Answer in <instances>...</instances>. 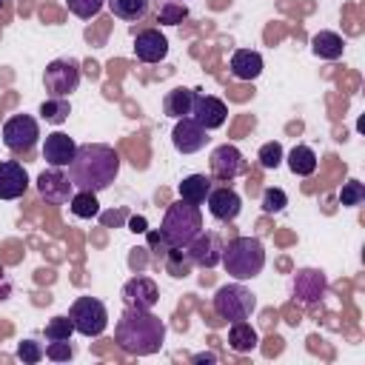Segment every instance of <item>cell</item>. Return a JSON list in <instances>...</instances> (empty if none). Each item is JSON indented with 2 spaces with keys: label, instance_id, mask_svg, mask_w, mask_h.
<instances>
[{
  "label": "cell",
  "instance_id": "30bf717a",
  "mask_svg": "<svg viewBox=\"0 0 365 365\" xmlns=\"http://www.w3.org/2000/svg\"><path fill=\"white\" fill-rule=\"evenodd\" d=\"M37 194L51 205H66L71 200V194H74V185H71V180H68V174L63 168L48 165L37 177Z\"/></svg>",
  "mask_w": 365,
  "mask_h": 365
},
{
  "label": "cell",
  "instance_id": "cb8c5ba5",
  "mask_svg": "<svg viewBox=\"0 0 365 365\" xmlns=\"http://www.w3.org/2000/svg\"><path fill=\"white\" fill-rule=\"evenodd\" d=\"M191 103H194V88L177 86V88L165 91L163 108H165V114H168V117L180 120V117H188V114H191Z\"/></svg>",
  "mask_w": 365,
  "mask_h": 365
},
{
  "label": "cell",
  "instance_id": "52a82bcc",
  "mask_svg": "<svg viewBox=\"0 0 365 365\" xmlns=\"http://www.w3.org/2000/svg\"><path fill=\"white\" fill-rule=\"evenodd\" d=\"M80 63L74 57H57L43 71V86L51 97H68L80 86Z\"/></svg>",
  "mask_w": 365,
  "mask_h": 365
},
{
  "label": "cell",
  "instance_id": "f546056e",
  "mask_svg": "<svg viewBox=\"0 0 365 365\" xmlns=\"http://www.w3.org/2000/svg\"><path fill=\"white\" fill-rule=\"evenodd\" d=\"M188 17V6L180 0H163L157 9V23L160 26H180Z\"/></svg>",
  "mask_w": 365,
  "mask_h": 365
},
{
  "label": "cell",
  "instance_id": "74e56055",
  "mask_svg": "<svg viewBox=\"0 0 365 365\" xmlns=\"http://www.w3.org/2000/svg\"><path fill=\"white\" fill-rule=\"evenodd\" d=\"M148 234V251L157 257V259H163L165 254H168V240H165V234L163 231H145Z\"/></svg>",
  "mask_w": 365,
  "mask_h": 365
},
{
  "label": "cell",
  "instance_id": "6da1fadb",
  "mask_svg": "<svg viewBox=\"0 0 365 365\" xmlns=\"http://www.w3.org/2000/svg\"><path fill=\"white\" fill-rule=\"evenodd\" d=\"M120 174V154L106 143L77 145L74 160L68 163V180L80 191H106Z\"/></svg>",
  "mask_w": 365,
  "mask_h": 365
},
{
  "label": "cell",
  "instance_id": "8d00e7d4",
  "mask_svg": "<svg viewBox=\"0 0 365 365\" xmlns=\"http://www.w3.org/2000/svg\"><path fill=\"white\" fill-rule=\"evenodd\" d=\"M46 356L54 359V362H68V359L74 356V348H71L68 339H48V345H46Z\"/></svg>",
  "mask_w": 365,
  "mask_h": 365
},
{
  "label": "cell",
  "instance_id": "d6986e66",
  "mask_svg": "<svg viewBox=\"0 0 365 365\" xmlns=\"http://www.w3.org/2000/svg\"><path fill=\"white\" fill-rule=\"evenodd\" d=\"M74 151H77V143L63 134V131H54V134H46V143H43V160L54 168H66L71 160H74Z\"/></svg>",
  "mask_w": 365,
  "mask_h": 365
},
{
  "label": "cell",
  "instance_id": "2e32d148",
  "mask_svg": "<svg viewBox=\"0 0 365 365\" xmlns=\"http://www.w3.org/2000/svg\"><path fill=\"white\" fill-rule=\"evenodd\" d=\"M171 143H174V148L180 154H194V151H202L205 148L208 131L200 123H194L191 117H180L177 125H174V131H171Z\"/></svg>",
  "mask_w": 365,
  "mask_h": 365
},
{
  "label": "cell",
  "instance_id": "4316f807",
  "mask_svg": "<svg viewBox=\"0 0 365 365\" xmlns=\"http://www.w3.org/2000/svg\"><path fill=\"white\" fill-rule=\"evenodd\" d=\"M163 268H165V274H168V277L182 279V277H188V274H191L194 262H191V257H188V251H185V248L171 245V248H168V254L163 257Z\"/></svg>",
  "mask_w": 365,
  "mask_h": 365
},
{
  "label": "cell",
  "instance_id": "836d02e7",
  "mask_svg": "<svg viewBox=\"0 0 365 365\" xmlns=\"http://www.w3.org/2000/svg\"><path fill=\"white\" fill-rule=\"evenodd\" d=\"M68 3V11L80 20H91L100 14V9L106 6V0H66Z\"/></svg>",
  "mask_w": 365,
  "mask_h": 365
},
{
  "label": "cell",
  "instance_id": "9c48e42d",
  "mask_svg": "<svg viewBox=\"0 0 365 365\" xmlns=\"http://www.w3.org/2000/svg\"><path fill=\"white\" fill-rule=\"evenodd\" d=\"M208 165H211V177L220 180V182H231V180H237L240 174L248 171V160H245L242 151H240L237 145H231V143L217 145V148L211 151V157H208Z\"/></svg>",
  "mask_w": 365,
  "mask_h": 365
},
{
  "label": "cell",
  "instance_id": "44dd1931",
  "mask_svg": "<svg viewBox=\"0 0 365 365\" xmlns=\"http://www.w3.org/2000/svg\"><path fill=\"white\" fill-rule=\"evenodd\" d=\"M311 51L319 60H339L342 51H345V40L336 31H317L311 37Z\"/></svg>",
  "mask_w": 365,
  "mask_h": 365
},
{
  "label": "cell",
  "instance_id": "4fadbf2b",
  "mask_svg": "<svg viewBox=\"0 0 365 365\" xmlns=\"http://www.w3.org/2000/svg\"><path fill=\"white\" fill-rule=\"evenodd\" d=\"M328 294V277L319 268H299L294 274V297L302 305H314Z\"/></svg>",
  "mask_w": 365,
  "mask_h": 365
},
{
  "label": "cell",
  "instance_id": "7c38bea8",
  "mask_svg": "<svg viewBox=\"0 0 365 365\" xmlns=\"http://www.w3.org/2000/svg\"><path fill=\"white\" fill-rule=\"evenodd\" d=\"M222 240H220V234L217 231H200L188 245H185V251H188V257H191V262L194 265H200V268H214V265H220V259H222Z\"/></svg>",
  "mask_w": 365,
  "mask_h": 365
},
{
  "label": "cell",
  "instance_id": "1f68e13d",
  "mask_svg": "<svg viewBox=\"0 0 365 365\" xmlns=\"http://www.w3.org/2000/svg\"><path fill=\"white\" fill-rule=\"evenodd\" d=\"M362 200H365V185H362L359 180L342 182V188H339V202H342V205L354 208V205H362Z\"/></svg>",
  "mask_w": 365,
  "mask_h": 365
},
{
  "label": "cell",
  "instance_id": "484cf974",
  "mask_svg": "<svg viewBox=\"0 0 365 365\" xmlns=\"http://www.w3.org/2000/svg\"><path fill=\"white\" fill-rule=\"evenodd\" d=\"M106 3H108L111 14L120 17V20H125V23L143 20L148 14V6H151V0H106Z\"/></svg>",
  "mask_w": 365,
  "mask_h": 365
},
{
  "label": "cell",
  "instance_id": "ac0fdd59",
  "mask_svg": "<svg viewBox=\"0 0 365 365\" xmlns=\"http://www.w3.org/2000/svg\"><path fill=\"white\" fill-rule=\"evenodd\" d=\"M29 191V174L17 160L0 163V200H20Z\"/></svg>",
  "mask_w": 365,
  "mask_h": 365
},
{
  "label": "cell",
  "instance_id": "5b68a950",
  "mask_svg": "<svg viewBox=\"0 0 365 365\" xmlns=\"http://www.w3.org/2000/svg\"><path fill=\"white\" fill-rule=\"evenodd\" d=\"M257 308V297L242 285V282H231L217 288L214 294V314L225 322H237V319H248Z\"/></svg>",
  "mask_w": 365,
  "mask_h": 365
},
{
  "label": "cell",
  "instance_id": "ba28073f",
  "mask_svg": "<svg viewBox=\"0 0 365 365\" xmlns=\"http://www.w3.org/2000/svg\"><path fill=\"white\" fill-rule=\"evenodd\" d=\"M40 140V125L31 114H14L3 123V145L14 154H26L37 145Z\"/></svg>",
  "mask_w": 365,
  "mask_h": 365
},
{
  "label": "cell",
  "instance_id": "f35d334b",
  "mask_svg": "<svg viewBox=\"0 0 365 365\" xmlns=\"http://www.w3.org/2000/svg\"><path fill=\"white\" fill-rule=\"evenodd\" d=\"M11 291H14V285H11V277L6 274V268L0 265V302H6L9 297H11Z\"/></svg>",
  "mask_w": 365,
  "mask_h": 365
},
{
  "label": "cell",
  "instance_id": "3957f363",
  "mask_svg": "<svg viewBox=\"0 0 365 365\" xmlns=\"http://www.w3.org/2000/svg\"><path fill=\"white\" fill-rule=\"evenodd\" d=\"M225 271L242 282V279H254L262 268H265V248L257 237H234L222 245V259Z\"/></svg>",
  "mask_w": 365,
  "mask_h": 365
},
{
  "label": "cell",
  "instance_id": "f1b7e54d",
  "mask_svg": "<svg viewBox=\"0 0 365 365\" xmlns=\"http://www.w3.org/2000/svg\"><path fill=\"white\" fill-rule=\"evenodd\" d=\"M68 114H71V106H68L66 97H48L40 106V117L46 123H51V125H63L68 120Z\"/></svg>",
  "mask_w": 365,
  "mask_h": 365
},
{
  "label": "cell",
  "instance_id": "603a6c76",
  "mask_svg": "<svg viewBox=\"0 0 365 365\" xmlns=\"http://www.w3.org/2000/svg\"><path fill=\"white\" fill-rule=\"evenodd\" d=\"M177 191H180V200H185L191 205H202L205 197H208V191H211V177H205V174H188V177H182V182H180Z\"/></svg>",
  "mask_w": 365,
  "mask_h": 365
},
{
  "label": "cell",
  "instance_id": "7402d4cb",
  "mask_svg": "<svg viewBox=\"0 0 365 365\" xmlns=\"http://www.w3.org/2000/svg\"><path fill=\"white\" fill-rule=\"evenodd\" d=\"M257 342H259V336H257V331L251 328V322H245V319L231 322V328H228V348H231V351H237V354H251V351L257 348Z\"/></svg>",
  "mask_w": 365,
  "mask_h": 365
},
{
  "label": "cell",
  "instance_id": "b9f144b4",
  "mask_svg": "<svg viewBox=\"0 0 365 365\" xmlns=\"http://www.w3.org/2000/svg\"><path fill=\"white\" fill-rule=\"evenodd\" d=\"M191 362H217V354L202 351V354H194V356H191Z\"/></svg>",
  "mask_w": 365,
  "mask_h": 365
},
{
  "label": "cell",
  "instance_id": "d4e9b609",
  "mask_svg": "<svg viewBox=\"0 0 365 365\" xmlns=\"http://www.w3.org/2000/svg\"><path fill=\"white\" fill-rule=\"evenodd\" d=\"M288 168L297 174V177H311L317 171V154L311 145H294L288 151Z\"/></svg>",
  "mask_w": 365,
  "mask_h": 365
},
{
  "label": "cell",
  "instance_id": "e0dca14e",
  "mask_svg": "<svg viewBox=\"0 0 365 365\" xmlns=\"http://www.w3.org/2000/svg\"><path fill=\"white\" fill-rule=\"evenodd\" d=\"M168 54V37L160 29H143L134 34V57L140 63H160Z\"/></svg>",
  "mask_w": 365,
  "mask_h": 365
},
{
  "label": "cell",
  "instance_id": "ab89813d",
  "mask_svg": "<svg viewBox=\"0 0 365 365\" xmlns=\"http://www.w3.org/2000/svg\"><path fill=\"white\" fill-rule=\"evenodd\" d=\"M128 231H134V234H145V231H148V220H145L143 214L128 217Z\"/></svg>",
  "mask_w": 365,
  "mask_h": 365
},
{
  "label": "cell",
  "instance_id": "83f0119b",
  "mask_svg": "<svg viewBox=\"0 0 365 365\" xmlns=\"http://www.w3.org/2000/svg\"><path fill=\"white\" fill-rule=\"evenodd\" d=\"M68 211L74 214V217H80V220H91V217H97L100 214V202H97V194L94 191H74L71 194V200H68Z\"/></svg>",
  "mask_w": 365,
  "mask_h": 365
},
{
  "label": "cell",
  "instance_id": "60d3db41",
  "mask_svg": "<svg viewBox=\"0 0 365 365\" xmlns=\"http://www.w3.org/2000/svg\"><path fill=\"white\" fill-rule=\"evenodd\" d=\"M100 220H103V225H117V222L128 220V211H125V208H117V211H111V214H103Z\"/></svg>",
  "mask_w": 365,
  "mask_h": 365
},
{
  "label": "cell",
  "instance_id": "277c9868",
  "mask_svg": "<svg viewBox=\"0 0 365 365\" xmlns=\"http://www.w3.org/2000/svg\"><path fill=\"white\" fill-rule=\"evenodd\" d=\"M160 231L165 234L168 245H177V248H185L200 231H202V211L200 205H191L185 200H177L165 208V217H163V225Z\"/></svg>",
  "mask_w": 365,
  "mask_h": 365
},
{
  "label": "cell",
  "instance_id": "d6a6232c",
  "mask_svg": "<svg viewBox=\"0 0 365 365\" xmlns=\"http://www.w3.org/2000/svg\"><path fill=\"white\" fill-rule=\"evenodd\" d=\"M285 205H288V194H285L282 188H265V191H262L259 208H262L265 214H277V211H282Z\"/></svg>",
  "mask_w": 365,
  "mask_h": 365
},
{
  "label": "cell",
  "instance_id": "d590c367",
  "mask_svg": "<svg viewBox=\"0 0 365 365\" xmlns=\"http://www.w3.org/2000/svg\"><path fill=\"white\" fill-rule=\"evenodd\" d=\"M43 356H46V348H43L37 339H23V342L17 345V359H20V362H26V365L40 362Z\"/></svg>",
  "mask_w": 365,
  "mask_h": 365
},
{
  "label": "cell",
  "instance_id": "8fae6325",
  "mask_svg": "<svg viewBox=\"0 0 365 365\" xmlns=\"http://www.w3.org/2000/svg\"><path fill=\"white\" fill-rule=\"evenodd\" d=\"M188 117H191L194 123H200L205 131H214V128H220V125L225 123L228 108H225V103H222L220 97L194 91V103H191V114H188Z\"/></svg>",
  "mask_w": 365,
  "mask_h": 365
},
{
  "label": "cell",
  "instance_id": "e575fe53",
  "mask_svg": "<svg viewBox=\"0 0 365 365\" xmlns=\"http://www.w3.org/2000/svg\"><path fill=\"white\" fill-rule=\"evenodd\" d=\"M257 160H259V165H262V168H268V171H274V168H279V163H282V145H279L277 140H271V143H265V145L259 148V154H257Z\"/></svg>",
  "mask_w": 365,
  "mask_h": 365
},
{
  "label": "cell",
  "instance_id": "5bb4252c",
  "mask_svg": "<svg viewBox=\"0 0 365 365\" xmlns=\"http://www.w3.org/2000/svg\"><path fill=\"white\" fill-rule=\"evenodd\" d=\"M120 297H123V302H125L128 308H145V311H151V308L160 302V288H157V282H154L151 277L137 274V277L125 279Z\"/></svg>",
  "mask_w": 365,
  "mask_h": 365
},
{
  "label": "cell",
  "instance_id": "7a4b0ae2",
  "mask_svg": "<svg viewBox=\"0 0 365 365\" xmlns=\"http://www.w3.org/2000/svg\"><path fill=\"white\" fill-rule=\"evenodd\" d=\"M114 342L120 345V351L131 356H151L165 342V322L145 308L125 305V311L114 325Z\"/></svg>",
  "mask_w": 365,
  "mask_h": 365
},
{
  "label": "cell",
  "instance_id": "ffe728a7",
  "mask_svg": "<svg viewBox=\"0 0 365 365\" xmlns=\"http://www.w3.org/2000/svg\"><path fill=\"white\" fill-rule=\"evenodd\" d=\"M231 74L237 80H257L262 74V54L254 48H237L231 54Z\"/></svg>",
  "mask_w": 365,
  "mask_h": 365
},
{
  "label": "cell",
  "instance_id": "9a60e30c",
  "mask_svg": "<svg viewBox=\"0 0 365 365\" xmlns=\"http://www.w3.org/2000/svg\"><path fill=\"white\" fill-rule=\"evenodd\" d=\"M205 205H208V214L220 222H231L242 211V200L231 185H217V188L211 185V191L205 197Z\"/></svg>",
  "mask_w": 365,
  "mask_h": 365
},
{
  "label": "cell",
  "instance_id": "8992f818",
  "mask_svg": "<svg viewBox=\"0 0 365 365\" xmlns=\"http://www.w3.org/2000/svg\"><path fill=\"white\" fill-rule=\"evenodd\" d=\"M68 319L77 334L83 336H100L108 325V311L97 297H77L68 308Z\"/></svg>",
  "mask_w": 365,
  "mask_h": 365
},
{
  "label": "cell",
  "instance_id": "4dcf8cb0",
  "mask_svg": "<svg viewBox=\"0 0 365 365\" xmlns=\"http://www.w3.org/2000/svg\"><path fill=\"white\" fill-rule=\"evenodd\" d=\"M43 334H46V339H71L74 325H71L68 317H51V319L46 322Z\"/></svg>",
  "mask_w": 365,
  "mask_h": 365
}]
</instances>
